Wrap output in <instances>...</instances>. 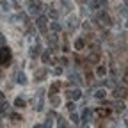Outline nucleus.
<instances>
[{"label": "nucleus", "instance_id": "nucleus-9", "mask_svg": "<svg viewBox=\"0 0 128 128\" xmlns=\"http://www.w3.org/2000/svg\"><path fill=\"white\" fill-rule=\"evenodd\" d=\"M52 118H54V112H50V114H48L46 123L43 124V128H52V126H54V119H52Z\"/></svg>", "mask_w": 128, "mask_h": 128}, {"label": "nucleus", "instance_id": "nucleus-37", "mask_svg": "<svg viewBox=\"0 0 128 128\" xmlns=\"http://www.w3.org/2000/svg\"><path fill=\"white\" fill-rule=\"evenodd\" d=\"M4 43H6V38H4L2 34H0V46H4Z\"/></svg>", "mask_w": 128, "mask_h": 128}, {"label": "nucleus", "instance_id": "nucleus-12", "mask_svg": "<svg viewBox=\"0 0 128 128\" xmlns=\"http://www.w3.org/2000/svg\"><path fill=\"white\" fill-rule=\"evenodd\" d=\"M96 114H98L100 118H107L110 114V110L108 108H96Z\"/></svg>", "mask_w": 128, "mask_h": 128}, {"label": "nucleus", "instance_id": "nucleus-33", "mask_svg": "<svg viewBox=\"0 0 128 128\" xmlns=\"http://www.w3.org/2000/svg\"><path fill=\"white\" fill-rule=\"evenodd\" d=\"M66 107H68V110H70V112H75V103H73V102H70Z\"/></svg>", "mask_w": 128, "mask_h": 128}, {"label": "nucleus", "instance_id": "nucleus-14", "mask_svg": "<svg viewBox=\"0 0 128 128\" xmlns=\"http://www.w3.org/2000/svg\"><path fill=\"white\" fill-rule=\"evenodd\" d=\"M100 60V52H94L89 55V62H98Z\"/></svg>", "mask_w": 128, "mask_h": 128}, {"label": "nucleus", "instance_id": "nucleus-28", "mask_svg": "<svg viewBox=\"0 0 128 128\" xmlns=\"http://www.w3.org/2000/svg\"><path fill=\"white\" fill-rule=\"evenodd\" d=\"M48 16H50V18H52V20H55V18H57V16H59V12H57L55 9H50V12H48Z\"/></svg>", "mask_w": 128, "mask_h": 128}, {"label": "nucleus", "instance_id": "nucleus-18", "mask_svg": "<svg viewBox=\"0 0 128 128\" xmlns=\"http://www.w3.org/2000/svg\"><path fill=\"white\" fill-rule=\"evenodd\" d=\"M105 96H107V92H105L103 89H100V91H96V92H94V98H98V100H103Z\"/></svg>", "mask_w": 128, "mask_h": 128}, {"label": "nucleus", "instance_id": "nucleus-4", "mask_svg": "<svg viewBox=\"0 0 128 128\" xmlns=\"http://www.w3.org/2000/svg\"><path fill=\"white\" fill-rule=\"evenodd\" d=\"M43 11V6L41 4H38V2H30L28 4V12L30 14H39Z\"/></svg>", "mask_w": 128, "mask_h": 128}, {"label": "nucleus", "instance_id": "nucleus-19", "mask_svg": "<svg viewBox=\"0 0 128 128\" xmlns=\"http://www.w3.org/2000/svg\"><path fill=\"white\" fill-rule=\"evenodd\" d=\"M96 75H98V76H105V75H107V68H105V66H98Z\"/></svg>", "mask_w": 128, "mask_h": 128}, {"label": "nucleus", "instance_id": "nucleus-27", "mask_svg": "<svg viewBox=\"0 0 128 128\" xmlns=\"http://www.w3.org/2000/svg\"><path fill=\"white\" fill-rule=\"evenodd\" d=\"M70 76H71V80H73V82H76V84H80V82H82V80H80V76H78L76 73H71Z\"/></svg>", "mask_w": 128, "mask_h": 128}, {"label": "nucleus", "instance_id": "nucleus-8", "mask_svg": "<svg viewBox=\"0 0 128 128\" xmlns=\"http://www.w3.org/2000/svg\"><path fill=\"white\" fill-rule=\"evenodd\" d=\"M16 82L22 84V86H25V84H27V76H25V73H23V71L16 75Z\"/></svg>", "mask_w": 128, "mask_h": 128}, {"label": "nucleus", "instance_id": "nucleus-16", "mask_svg": "<svg viewBox=\"0 0 128 128\" xmlns=\"http://www.w3.org/2000/svg\"><path fill=\"white\" fill-rule=\"evenodd\" d=\"M14 107L23 108V107H25V100H23V98H16V100H14Z\"/></svg>", "mask_w": 128, "mask_h": 128}, {"label": "nucleus", "instance_id": "nucleus-26", "mask_svg": "<svg viewBox=\"0 0 128 128\" xmlns=\"http://www.w3.org/2000/svg\"><path fill=\"white\" fill-rule=\"evenodd\" d=\"M16 20H20V22H23V23H27V14H25V12H20L18 16H16Z\"/></svg>", "mask_w": 128, "mask_h": 128}, {"label": "nucleus", "instance_id": "nucleus-24", "mask_svg": "<svg viewBox=\"0 0 128 128\" xmlns=\"http://www.w3.org/2000/svg\"><path fill=\"white\" fill-rule=\"evenodd\" d=\"M84 44H86V43H84V39H76V41H75V48H76V50H82Z\"/></svg>", "mask_w": 128, "mask_h": 128}, {"label": "nucleus", "instance_id": "nucleus-11", "mask_svg": "<svg viewBox=\"0 0 128 128\" xmlns=\"http://www.w3.org/2000/svg\"><path fill=\"white\" fill-rule=\"evenodd\" d=\"M39 52H41V46H39V44L32 46V50H30V57H34V59H36V57L39 55Z\"/></svg>", "mask_w": 128, "mask_h": 128}, {"label": "nucleus", "instance_id": "nucleus-13", "mask_svg": "<svg viewBox=\"0 0 128 128\" xmlns=\"http://www.w3.org/2000/svg\"><path fill=\"white\" fill-rule=\"evenodd\" d=\"M82 119H84V123H89V121H91V108H86V110H84Z\"/></svg>", "mask_w": 128, "mask_h": 128}, {"label": "nucleus", "instance_id": "nucleus-23", "mask_svg": "<svg viewBox=\"0 0 128 128\" xmlns=\"http://www.w3.org/2000/svg\"><path fill=\"white\" fill-rule=\"evenodd\" d=\"M50 103H52L54 107H57V105H60V98H59V96H52V98H50Z\"/></svg>", "mask_w": 128, "mask_h": 128}, {"label": "nucleus", "instance_id": "nucleus-1", "mask_svg": "<svg viewBox=\"0 0 128 128\" xmlns=\"http://www.w3.org/2000/svg\"><path fill=\"white\" fill-rule=\"evenodd\" d=\"M11 59H12L11 48L9 46H2V48H0V66H9Z\"/></svg>", "mask_w": 128, "mask_h": 128}, {"label": "nucleus", "instance_id": "nucleus-32", "mask_svg": "<svg viewBox=\"0 0 128 128\" xmlns=\"http://www.w3.org/2000/svg\"><path fill=\"white\" fill-rule=\"evenodd\" d=\"M50 60V52H44L43 54V62H48Z\"/></svg>", "mask_w": 128, "mask_h": 128}, {"label": "nucleus", "instance_id": "nucleus-2", "mask_svg": "<svg viewBox=\"0 0 128 128\" xmlns=\"http://www.w3.org/2000/svg\"><path fill=\"white\" fill-rule=\"evenodd\" d=\"M94 20L98 22L100 25H103V27H108V25L112 23L110 16H108V14H105V12H100V14H96V16H94Z\"/></svg>", "mask_w": 128, "mask_h": 128}, {"label": "nucleus", "instance_id": "nucleus-25", "mask_svg": "<svg viewBox=\"0 0 128 128\" xmlns=\"http://www.w3.org/2000/svg\"><path fill=\"white\" fill-rule=\"evenodd\" d=\"M50 27H52V30H54V32H59V30L62 28V27H60V23H57V22H52V25H50Z\"/></svg>", "mask_w": 128, "mask_h": 128}, {"label": "nucleus", "instance_id": "nucleus-21", "mask_svg": "<svg viewBox=\"0 0 128 128\" xmlns=\"http://www.w3.org/2000/svg\"><path fill=\"white\" fill-rule=\"evenodd\" d=\"M62 9L66 11V12L71 11V2H70V0H62Z\"/></svg>", "mask_w": 128, "mask_h": 128}, {"label": "nucleus", "instance_id": "nucleus-38", "mask_svg": "<svg viewBox=\"0 0 128 128\" xmlns=\"http://www.w3.org/2000/svg\"><path fill=\"white\" fill-rule=\"evenodd\" d=\"M4 100H6V94H4V92H0V103H2Z\"/></svg>", "mask_w": 128, "mask_h": 128}, {"label": "nucleus", "instance_id": "nucleus-40", "mask_svg": "<svg viewBox=\"0 0 128 128\" xmlns=\"http://www.w3.org/2000/svg\"><path fill=\"white\" fill-rule=\"evenodd\" d=\"M0 128H2V123H0Z\"/></svg>", "mask_w": 128, "mask_h": 128}, {"label": "nucleus", "instance_id": "nucleus-17", "mask_svg": "<svg viewBox=\"0 0 128 128\" xmlns=\"http://www.w3.org/2000/svg\"><path fill=\"white\" fill-rule=\"evenodd\" d=\"M57 126H59V128H68L66 119H64V118H57Z\"/></svg>", "mask_w": 128, "mask_h": 128}, {"label": "nucleus", "instance_id": "nucleus-10", "mask_svg": "<svg viewBox=\"0 0 128 128\" xmlns=\"http://www.w3.org/2000/svg\"><path fill=\"white\" fill-rule=\"evenodd\" d=\"M36 25L41 28V30H44V25H46V18H44V16H39V18L36 20Z\"/></svg>", "mask_w": 128, "mask_h": 128}, {"label": "nucleus", "instance_id": "nucleus-5", "mask_svg": "<svg viewBox=\"0 0 128 128\" xmlns=\"http://www.w3.org/2000/svg\"><path fill=\"white\" fill-rule=\"evenodd\" d=\"M80 96H82V91H80V89H70V91H68V98H70L71 102H73V100H78Z\"/></svg>", "mask_w": 128, "mask_h": 128}, {"label": "nucleus", "instance_id": "nucleus-36", "mask_svg": "<svg viewBox=\"0 0 128 128\" xmlns=\"http://www.w3.org/2000/svg\"><path fill=\"white\" fill-rule=\"evenodd\" d=\"M119 12H121V14H123V16H126V6H123V7H121V9H119Z\"/></svg>", "mask_w": 128, "mask_h": 128}, {"label": "nucleus", "instance_id": "nucleus-35", "mask_svg": "<svg viewBox=\"0 0 128 128\" xmlns=\"http://www.w3.org/2000/svg\"><path fill=\"white\" fill-rule=\"evenodd\" d=\"M2 9H4V11H9V9H11V7H9V4L6 2V0H4V2H2Z\"/></svg>", "mask_w": 128, "mask_h": 128}, {"label": "nucleus", "instance_id": "nucleus-39", "mask_svg": "<svg viewBox=\"0 0 128 128\" xmlns=\"http://www.w3.org/2000/svg\"><path fill=\"white\" fill-rule=\"evenodd\" d=\"M34 128H43V126H41V124H36V126H34Z\"/></svg>", "mask_w": 128, "mask_h": 128}, {"label": "nucleus", "instance_id": "nucleus-7", "mask_svg": "<svg viewBox=\"0 0 128 128\" xmlns=\"http://www.w3.org/2000/svg\"><path fill=\"white\" fill-rule=\"evenodd\" d=\"M68 27H70L71 30H75V28L78 27V20L75 18V16H70V20H68Z\"/></svg>", "mask_w": 128, "mask_h": 128}, {"label": "nucleus", "instance_id": "nucleus-30", "mask_svg": "<svg viewBox=\"0 0 128 128\" xmlns=\"http://www.w3.org/2000/svg\"><path fill=\"white\" fill-rule=\"evenodd\" d=\"M71 121H73L75 124H78V123H80V118H78V116L75 114V112H71Z\"/></svg>", "mask_w": 128, "mask_h": 128}, {"label": "nucleus", "instance_id": "nucleus-34", "mask_svg": "<svg viewBox=\"0 0 128 128\" xmlns=\"http://www.w3.org/2000/svg\"><path fill=\"white\" fill-rule=\"evenodd\" d=\"M11 119H12V121H22V118H20L18 114H11Z\"/></svg>", "mask_w": 128, "mask_h": 128}, {"label": "nucleus", "instance_id": "nucleus-6", "mask_svg": "<svg viewBox=\"0 0 128 128\" xmlns=\"http://www.w3.org/2000/svg\"><path fill=\"white\" fill-rule=\"evenodd\" d=\"M114 96L116 98H126V87H119L114 91Z\"/></svg>", "mask_w": 128, "mask_h": 128}, {"label": "nucleus", "instance_id": "nucleus-15", "mask_svg": "<svg viewBox=\"0 0 128 128\" xmlns=\"http://www.w3.org/2000/svg\"><path fill=\"white\" fill-rule=\"evenodd\" d=\"M48 43H50L52 46H55V44H57V34H55V32H54V34H50V36H48Z\"/></svg>", "mask_w": 128, "mask_h": 128}, {"label": "nucleus", "instance_id": "nucleus-3", "mask_svg": "<svg viewBox=\"0 0 128 128\" xmlns=\"http://www.w3.org/2000/svg\"><path fill=\"white\" fill-rule=\"evenodd\" d=\"M43 103H44V91L43 89H39L38 91V98H34V108L39 112V110H43Z\"/></svg>", "mask_w": 128, "mask_h": 128}, {"label": "nucleus", "instance_id": "nucleus-20", "mask_svg": "<svg viewBox=\"0 0 128 128\" xmlns=\"http://www.w3.org/2000/svg\"><path fill=\"white\" fill-rule=\"evenodd\" d=\"M44 75H46V70H38L36 71V80H43Z\"/></svg>", "mask_w": 128, "mask_h": 128}, {"label": "nucleus", "instance_id": "nucleus-31", "mask_svg": "<svg viewBox=\"0 0 128 128\" xmlns=\"http://www.w3.org/2000/svg\"><path fill=\"white\" fill-rule=\"evenodd\" d=\"M116 108L118 110H124V102H118L116 103Z\"/></svg>", "mask_w": 128, "mask_h": 128}, {"label": "nucleus", "instance_id": "nucleus-22", "mask_svg": "<svg viewBox=\"0 0 128 128\" xmlns=\"http://www.w3.org/2000/svg\"><path fill=\"white\" fill-rule=\"evenodd\" d=\"M59 87H60V84H59V82L52 84V86H50V94H55V92L59 91Z\"/></svg>", "mask_w": 128, "mask_h": 128}, {"label": "nucleus", "instance_id": "nucleus-29", "mask_svg": "<svg viewBox=\"0 0 128 128\" xmlns=\"http://www.w3.org/2000/svg\"><path fill=\"white\" fill-rule=\"evenodd\" d=\"M89 7L91 9H98V0H89Z\"/></svg>", "mask_w": 128, "mask_h": 128}]
</instances>
